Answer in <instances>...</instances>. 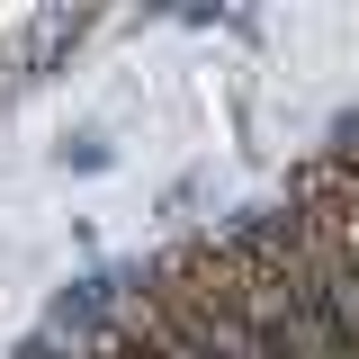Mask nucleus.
Masks as SVG:
<instances>
[{
  "mask_svg": "<svg viewBox=\"0 0 359 359\" xmlns=\"http://www.w3.org/2000/svg\"><path fill=\"white\" fill-rule=\"evenodd\" d=\"M297 261H306V278H314V297H323V314H332V332L351 341V359H359V261L332 243V233H297Z\"/></svg>",
  "mask_w": 359,
  "mask_h": 359,
  "instance_id": "f03ea898",
  "label": "nucleus"
},
{
  "mask_svg": "<svg viewBox=\"0 0 359 359\" xmlns=\"http://www.w3.org/2000/svg\"><path fill=\"white\" fill-rule=\"evenodd\" d=\"M81 36H90L81 9H45V18H27V27H18V45H9V54H18V72H45L63 45H81Z\"/></svg>",
  "mask_w": 359,
  "mask_h": 359,
  "instance_id": "7ed1b4c3",
  "label": "nucleus"
},
{
  "mask_svg": "<svg viewBox=\"0 0 359 359\" xmlns=\"http://www.w3.org/2000/svg\"><path fill=\"white\" fill-rule=\"evenodd\" d=\"M207 252H216V243H207ZM216 269H224V287H233V306H243V323H252L278 359H351V341L332 332V314H323V297H314L306 261L252 269V261H233V252H216Z\"/></svg>",
  "mask_w": 359,
  "mask_h": 359,
  "instance_id": "f257e3e1",
  "label": "nucleus"
},
{
  "mask_svg": "<svg viewBox=\"0 0 359 359\" xmlns=\"http://www.w3.org/2000/svg\"><path fill=\"white\" fill-rule=\"evenodd\" d=\"M108 162H117L108 135H72V144H63V171H108Z\"/></svg>",
  "mask_w": 359,
  "mask_h": 359,
  "instance_id": "20e7f679",
  "label": "nucleus"
}]
</instances>
